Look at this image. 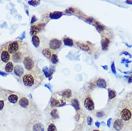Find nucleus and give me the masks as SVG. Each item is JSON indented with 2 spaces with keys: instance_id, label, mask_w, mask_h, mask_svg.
Segmentation results:
<instances>
[{
  "instance_id": "nucleus-1",
  "label": "nucleus",
  "mask_w": 132,
  "mask_h": 131,
  "mask_svg": "<svg viewBox=\"0 0 132 131\" xmlns=\"http://www.w3.org/2000/svg\"><path fill=\"white\" fill-rule=\"evenodd\" d=\"M43 79V75L39 67L36 66L30 72L26 73L22 77L23 84L26 87H32L38 85Z\"/></svg>"
},
{
  "instance_id": "nucleus-2",
  "label": "nucleus",
  "mask_w": 132,
  "mask_h": 131,
  "mask_svg": "<svg viewBox=\"0 0 132 131\" xmlns=\"http://www.w3.org/2000/svg\"><path fill=\"white\" fill-rule=\"evenodd\" d=\"M25 44H24L23 42H19V41H12L8 42L7 44H6L4 47L9 52V53L11 55H15V53H17V52H19V50H22L24 47H25ZM27 47V46H26Z\"/></svg>"
},
{
  "instance_id": "nucleus-3",
  "label": "nucleus",
  "mask_w": 132,
  "mask_h": 131,
  "mask_svg": "<svg viewBox=\"0 0 132 131\" xmlns=\"http://www.w3.org/2000/svg\"><path fill=\"white\" fill-rule=\"evenodd\" d=\"M23 64L27 70L31 71L36 67V62L34 59L30 55H27L23 59Z\"/></svg>"
},
{
  "instance_id": "nucleus-4",
  "label": "nucleus",
  "mask_w": 132,
  "mask_h": 131,
  "mask_svg": "<svg viewBox=\"0 0 132 131\" xmlns=\"http://www.w3.org/2000/svg\"><path fill=\"white\" fill-rule=\"evenodd\" d=\"M0 59H1L2 62L4 63H8L10 62V59H11V55L9 53V52L3 47L1 52H0Z\"/></svg>"
},
{
  "instance_id": "nucleus-5",
  "label": "nucleus",
  "mask_w": 132,
  "mask_h": 131,
  "mask_svg": "<svg viewBox=\"0 0 132 131\" xmlns=\"http://www.w3.org/2000/svg\"><path fill=\"white\" fill-rule=\"evenodd\" d=\"M45 26V23H40V24H38V25H32L30 28V34L32 35V36L37 35L38 33H39L43 29Z\"/></svg>"
},
{
  "instance_id": "nucleus-6",
  "label": "nucleus",
  "mask_w": 132,
  "mask_h": 131,
  "mask_svg": "<svg viewBox=\"0 0 132 131\" xmlns=\"http://www.w3.org/2000/svg\"><path fill=\"white\" fill-rule=\"evenodd\" d=\"M49 46H50V48L52 50H56L61 47L62 42L57 39H53L50 41Z\"/></svg>"
},
{
  "instance_id": "nucleus-7",
  "label": "nucleus",
  "mask_w": 132,
  "mask_h": 131,
  "mask_svg": "<svg viewBox=\"0 0 132 131\" xmlns=\"http://www.w3.org/2000/svg\"><path fill=\"white\" fill-rule=\"evenodd\" d=\"M131 116H132L131 111L128 108H124L121 111V117L124 121L129 120L131 117Z\"/></svg>"
},
{
  "instance_id": "nucleus-8",
  "label": "nucleus",
  "mask_w": 132,
  "mask_h": 131,
  "mask_svg": "<svg viewBox=\"0 0 132 131\" xmlns=\"http://www.w3.org/2000/svg\"><path fill=\"white\" fill-rule=\"evenodd\" d=\"M84 106H85V108L89 111H92L94 110L95 108L94 102L91 97H87L85 99V100H84Z\"/></svg>"
},
{
  "instance_id": "nucleus-9",
  "label": "nucleus",
  "mask_w": 132,
  "mask_h": 131,
  "mask_svg": "<svg viewBox=\"0 0 132 131\" xmlns=\"http://www.w3.org/2000/svg\"><path fill=\"white\" fill-rule=\"evenodd\" d=\"M50 104L53 107H61L65 105V102H64L63 100H59V99H56L54 98H51V101H50Z\"/></svg>"
},
{
  "instance_id": "nucleus-10",
  "label": "nucleus",
  "mask_w": 132,
  "mask_h": 131,
  "mask_svg": "<svg viewBox=\"0 0 132 131\" xmlns=\"http://www.w3.org/2000/svg\"><path fill=\"white\" fill-rule=\"evenodd\" d=\"M14 73L15 74L18 76V77H22L23 76V74H24V69L23 67H22V65H15V67H14Z\"/></svg>"
},
{
  "instance_id": "nucleus-11",
  "label": "nucleus",
  "mask_w": 132,
  "mask_h": 131,
  "mask_svg": "<svg viewBox=\"0 0 132 131\" xmlns=\"http://www.w3.org/2000/svg\"><path fill=\"white\" fill-rule=\"evenodd\" d=\"M123 127H124V123L120 119H117L113 123V128L117 131L121 130L123 128Z\"/></svg>"
},
{
  "instance_id": "nucleus-12",
  "label": "nucleus",
  "mask_w": 132,
  "mask_h": 131,
  "mask_svg": "<svg viewBox=\"0 0 132 131\" xmlns=\"http://www.w3.org/2000/svg\"><path fill=\"white\" fill-rule=\"evenodd\" d=\"M42 55H43L45 57H46L47 59H50L52 55H53V54H55V52H54L53 50H52L50 48H45V49L42 50Z\"/></svg>"
},
{
  "instance_id": "nucleus-13",
  "label": "nucleus",
  "mask_w": 132,
  "mask_h": 131,
  "mask_svg": "<svg viewBox=\"0 0 132 131\" xmlns=\"http://www.w3.org/2000/svg\"><path fill=\"white\" fill-rule=\"evenodd\" d=\"M110 40L108 37H104L101 40V47H102V50H106L108 49V47L109 46L110 44Z\"/></svg>"
},
{
  "instance_id": "nucleus-14",
  "label": "nucleus",
  "mask_w": 132,
  "mask_h": 131,
  "mask_svg": "<svg viewBox=\"0 0 132 131\" xmlns=\"http://www.w3.org/2000/svg\"><path fill=\"white\" fill-rule=\"evenodd\" d=\"M19 105L21 107L24 108H27L28 106H29V104H30V102H29V100L26 98H22L20 100H19Z\"/></svg>"
},
{
  "instance_id": "nucleus-15",
  "label": "nucleus",
  "mask_w": 132,
  "mask_h": 131,
  "mask_svg": "<svg viewBox=\"0 0 132 131\" xmlns=\"http://www.w3.org/2000/svg\"><path fill=\"white\" fill-rule=\"evenodd\" d=\"M63 12L61 11H54V12H52L50 14V18L52 19H57L59 18H60L63 16Z\"/></svg>"
},
{
  "instance_id": "nucleus-16",
  "label": "nucleus",
  "mask_w": 132,
  "mask_h": 131,
  "mask_svg": "<svg viewBox=\"0 0 132 131\" xmlns=\"http://www.w3.org/2000/svg\"><path fill=\"white\" fill-rule=\"evenodd\" d=\"M96 85L98 87L100 88H106L107 84H106V82L105 80H103V78H99L98 79V80L96 81Z\"/></svg>"
},
{
  "instance_id": "nucleus-17",
  "label": "nucleus",
  "mask_w": 132,
  "mask_h": 131,
  "mask_svg": "<svg viewBox=\"0 0 132 131\" xmlns=\"http://www.w3.org/2000/svg\"><path fill=\"white\" fill-rule=\"evenodd\" d=\"M8 100L12 104H15L18 101V96L16 94H11L8 97Z\"/></svg>"
},
{
  "instance_id": "nucleus-18",
  "label": "nucleus",
  "mask_w": 132,
  "mask_h": 131,
  "mask_svg": "<svg viewBox=\"0 0 132 131\" xmlns=\"http://www.w3.org/2000/svg\"><path fill=\"white\" fill-rule=\"evenodd\" d=\"M32 42L33 44V45L35 47H38L40 46V38L38 35H34L32 37Z\"/></svg>"
},
{
  "instance_id": "nucleus-19",
  "label": "nucleus",
  "mask_w": 132,
  "mask_h": 131,
  "mask_svg": "<svg viewBox=\"0 0 132 131\" xmlns=\"http://www.w3.org/2000/svg\"><path fill=\"white\" fill-rule=\"evenodd\" d=\"M4 69H5L6 72L8 73H11L14 70V65H13V63L11 62H9L8 63H7L6 65H5Z\"/></svg>"
},
{
  "instance_id": "nucleus-20",
  "label": "nucleus",
  "mask_w": 132,
  "mask_h": 131,
  "mask_svg": "<svg viewBox=\"0 0 132 131\" xmlns=\"http://www.w3.org/2000/svg\"><path fill=\"white\" fill-rule=\"evenodd\" d=\"M61 95L65 99H68L72 96V92H71L70 90H65L62 92Z\"/></svg>"
},
{
  "instance_id": "nucleus-21",
  "label": "nucleus",
  "mask_w": 132,
  "mask_h": 131,
  "mask_svg": "<svg viewBox=\"0 0 132 131\" xmlns=\"http://www.w3.org/2000/svg\"><path fill=\"white\" fill-rule=\"evenodd\" d=\"M77 46H78L79 48H80L81 50H83L85 51H88L91 49L89 45H88L86 44H83V43H77Z\"/></svg>"
},
{
  "instance_id": "nucleus-22",
  "label": "nucleus",
  "mask_w": 132,
  "mask_h": 131,
  "mask_svg": "<svg viewBox=\"0 0 132 131\" xmlns=\"http://www.w3.org/2000/svg\"><path fill=\"white\" fill-rule=\"evenodd\" d=\"M71 104L74 107V108L75 110H80V104H79V102L77 99H73L71 101Z\"/></svg>"
},
{
  "instance_id": "nucleus-23",
  "label": "nucleus",
  "mask_w": 132,
  "mask_h": 131,
  "mask_svg": "<svg viewBox=\"0 0 132 131\" xmlns=\"http://www.w3.org/2000/svg\"><path fill=\"white\" fill-rule=\"evenodd\" d=\"M63 42H64L65 45L69 46V47H72V46H73V44H74L73 41L71 39L68 38V37H65L63 39Z\"/></svg>"
},
{
  "instance_id": "nucleus-24",
  "label": "nucleus",
  "mask_w": 132,
  "mask_h": 131,
  "mask_svg": "<svg viewBox=\"0 0 132 131\" xmlns=\"http://www.w3.org/2000/svg\"><path fill=\"white\" fill-rule=\"evenodd\" d=\"M95 27H96V29H97L99 32H102V31H103V30L106 29L105 26H103V25H101V24L99 23L98 22H95Z\"/></svg>"
},
{
  "instance_id": "nucleus-25",
  "label": "nucleus",
  "mask_w": 132,
  "mask_h": 131,
  "mask_svg": "<svg viewBox=\"0 0 132 131\" xmlns=\"http://www.w3.org/2000/svg\"><path fill=\"white\" fill-rule=\"evenodd\" d=\"M50 61L53 65H55L58 62V57H57V55H56V53H55L52 55V57L50 58Z\"/></svg>"
},
{
  "instance_id": "nucleus-26",
  "label": "nucleus",
  "mask_w": 132,
  "mask_h": 131,
  "mask_svg": "<svg viewBox=\"0 0 132 131\" xmlns=\"http://www.w3.org/2000/svg\"><path fill=\"white\" fill-rule=\"evenodd\" d=\"M50 115L53 119H57L59 117V114L57 113V110L56 109H53L51 113H50Z\"/></svg>"
},
{
  "instance_id": "nucleus-27",
  "label": "nucleus",
  "mask_w": 132,
  "mask_h": 131,
  "mask_svg": "<svg viewBox=\"0 0 132 131\" xmlns=\"http://www.w3.org/2000/svg\"><path fill=\"white\" fill-rule=\"evenodd\" d=\"M116 96V92L114 90H109V99L112 100Z\"/></svg>"
},
{
  "instance_id": "nucleus-28",
  "label": "nucleus",
  "mask_w": 132,
  "mask_h": 131,
  "mask_svg": "<svg viewBox=\"0 0 132 131\" xmlns=\"http://www.w3.org/2000/svg\"><path fill=\"white\" fill-rule=\"evenodd\" d=\"M42 128H43V126L40 123H38V124H36L35 125H34L33 130L34 131H41V130Z\"/></svg>"
},
{
  "instance_id": "nucleus-29",
  "label": "nucleus",
  "mask_w": 132,
  "mask_h": 131,
  "mask_svg": "<svg viewBox=\"0 0 132 131\" xmlns=\"http://www.w3.org/2000/svg\"><path fill=\"white\" fill-rule=\"evenodd\" d=\"M47 131H57V128L55 124L51 123L49 125L48 127H47Z\"/></svg>"
},
{
  "instance_id": "nucleus-30",
  "label": "nucleus",
  "mask_w": 132,
  "mask_h": 131,
  "mask_svg": "<svg viewBox=\"0 0 132 131\" xmlns=\"http://www.w3.org/2000/svg\"><path fill=\"white\" fill-rule=\"evenodd\" d=\"M42 73H44L45 76L48 77H49V68L47 67H45L43 69H42Z\"/></svg>"
},
{
  "instance_id": "nucleus-31",
  "label": "nucleus",
  "mask_w": 132,
  "mask_h": 131,
  "mask_svg": "<svg viewBox=\"0 0 132 131\" xmlns=\"http://www.w3.org/2000/svg\"><path fill=\"white\" fill-rule=\"evenodd\" d=\"M28 4L32 6H37L40 4V1H29Z\"/></svg>"
},
{
  "instance_id": "nucleus-32",
  "label": "nucleus",
  "mask_w": 132,
  "mask_h": 131,
  "mask_svg": "<svg viewBox=\"0 0 132 131\" xmlns=\"http://www.w3.org/2000/svg\"><path fill=\"white\" fill-rule=\"evenodd\" d=\"M111 71H112V73L116 75V67H115V63L114 62H112V65H111Z\"/></svg>"
},
{
  "instance_id": "nucleus-33",
  "label": "nucleus",
  "mask_w": 132,
  "mask_h": 131,
  "mask_svg": "<svg viewBox=\"0 0 132 131\" xmlns=\"http://www.w3.org/2000/svg\"><path fill=\"white\" fill-rule=\"evenodd\" d=\"M87 123H88V125H91L93 124V119L91 117L88 116V118H87Z\"/></svg>"
},
{
  "instance_id": "nucleus-34",
  "label": "nucleus",
  "mask_w": 132,
  "mask_h": 131,
  "mask_svg": "<svg viewBox=\"0 0 132 131\" xmlns=\"http://www.w3.org/2000/svg\"><path fill=\"white\" fill-rule=\"evenodd\" d=\"M104 115H105V113H104L103 111L98 112V113H96V116H97L98 117H102L104 116Z\"/></svg>"
},
{
  "instance_id": "nucleus-35",
  "label": "nucleus",
  "mask_w": 132,
  "mask_h": 131,
  "mask_svg": "<svg viewBox=\"0 0 132 131\" xmlns=\"http://www.w3.org/2000/svg\"><path fill=\"white\" fill-rule=\"evenodd\" d=\"M4 100H0V111H1L4 108Z\"/></svg>"
},
{
  "instance_id": "nucleus-36",
  "label": "nucleus",
  "mask_w": 132,
  "mask_h": 131,
  "mask_svg": "<svg viewBox=\"0 0 132 131\" xmlns=\"http://www.w3.org/2000/svg\"><path fill=\"white\" fill-rule=\"evenodd\" d=\"M111 121H112V118H109L107 121V126L110 127H111Z\"/></svg>"
},
{
  "instance_id": "nucleus-37",
  "label": "nucleus",
  "mask_w": 132,
  "mask_h": 131,
  "mask_svg": "<svg viewBox=\"0 0 132 131\" xmlns=\"http://www.w3.org/2000/svg\"><path fill=\"white\" fill-rule=\"evenodd\" d=\"M36 21H37V18H36L35 16H33V17H32V19H31V25L34 24V22H36Z\"/></svg>"
},
{
  "instance_id": "nucleus-38",
  "label": "nucleus",
  "mask_w": 132,
  "mask_h": 131,
  "mask_svg": "<svg viewBox=\"0 0 132 131\" xmlns=\"http://www.w3.org/2000/svg\"><path fill=\"white\" fill-rule=\"evenodd\" d=\"M25 32H24L22 34V35H21V36L19 37V39H20V40H23V39H25Z\"/></svg>"
},
{
  "instance_id": "nucleus-39",
  "label": "nucleus",
  "mask_w": 132,
  "mask_h": 131,
  "mask_svg": "<svg viewBox=\"0 0 132 131\" xmlns=\"http://www.w3.org/2000/svg\"><path fill=\"white\" fill-rule=\"evenodd\" d=\"M123 54H124L125 55H128L130 57H131V55H130V54H129L128 52H121V53L120 54V55H123Z\"/></svg>"
},
{
  "instance_id": "nucleus-40",
  "label": "nucleus",
  "mask_w": 132,
  "mask_h": 131,
  "mask_svg": "<svg viewBox=\"0 0 132 131\" xmlns=\"http://www.w3.org/2000/svg\"><path fill=\"white\" fill-rule=\"evenodd\" d=\"M95 126H96L97 127H100V123H99V122H98V121L95 122Z\"/></svg>"
},
{
  "instance_id": "nucleus-41",
  "label": "nucleus",
  "mask_w": 132,
  "mask_h": 131,
  "mask_svg": "<svg viewBox=\"0 0 132 131\" xmlns=\"http://www.w3.org/2000/svg\"><path fill=\"white\" fill-rule=\"evenodd\" d=\"M0 75H2V76L5 77V76H7V74H6V73H2V72H1V71H0Z\"/></svg>"
},
{
  "instance_id": "nucleus-42",
  "label": "nucleus",
  "mask_w": 132,
  "mask_h": 131,
  "mask_svg": "<svg viewBox=\"0 0 132 131\" xmlns=\"http://www.w3.org/2000/svg\"><path fill=\"white\" fill-rule=\"evenodd\" d=\"M131 82H132V75L131 77H129V78H128V83H131Z\"/></svg>"
},
{
  "instance_id": "nucleus-43",
  "label": "nucleus",
  "mask_w": 132,
  "mask_h": 131,
  "mask_svg": "<svg viewBox=\"0 0 132 131\" xmlns=\"http://www.w3.org/2000/svg\"><path fill=\"white\" fill-rule=\"evenodd\" d=\"M126 62V59L125 58H123V59H121V63H124V62Z\"/></svg>"
},
{
  "instance_id": "nucleus-44",
  "label": "nucleus",
  "mask_w": 132,
  "mask_h": 131,
  "mask_svg": "<svg viewBox=\"0 0 132 131\" xmlns=\"http://www.w3.org/2000/svg\"><path fill=\"white\" fill-rule=\"evenodd\" d=\"M126 3L129 4H132V1H126Z\"/></svg>"
},
{
  "instance_id": "nucleus-45",
  "label": "nucleus",
  "mask_w": 132,
  "mask_h": 131,
  "mask_svg": "<svg viewBox=\"0 0 132 131\" xmlns=\"http://www.w3.org/2000/svg\"><path fill=\"white\" fill-rule=\"evenodd\" d=\"M102 67H103L104 69H106V70H107V69H108V67H107V66H104V65H103V66H102Z\"/></svg>"
},
{
  "instance_id": "nucleus-46",
  "label": "nucleus",
  "mask_w": 132,
  "mask_h": 131,
  "mask_svg": "<svg viewBox=\"0 0 132 131\" xmlns=\"http://www.w3.org/2000/svg\"><path fill=\"white\" fill-rule=\"evenodd\" d=\"M131 62V61H129V60H126V65H128V63H130Z\"/></svg>"
},
{
  "instance_id": "nucleus-47",
  "label": "nucleus",
  "mask_w": 132,
  "mask_h": 131,
  "mask_svg": "<svg viewBox=\"0 0 132 131\" xmlns=\"http://www.w3.org/2000/svg\"><path fill=\"white\" fill-rule=\"evenodd\" d=\"M45 87H48V89H50V90H51V88H50V86H48L47 85H45Z\"/></svg>"
},
{
  "instance_id": "nucleus-48",
  "label": "nucleus",
  "mask_w": 132,
  "mask_h": 131,
  "mask_svg": "<svg viewBox=\"0 0 132 131\" xmlns=\"http://www.w3.org/2000/svg\"><path fill=\"white\" fill-rule=\"evenodd\" d=\"M126 45L127 47H132V45H131H131H128V44H126Z\"/></svg>"
},
{
  "instance_id": "nucleus-49",
  "label": "nucleus",
  "mask_w": 132,
  "mask_h": 131,
  "mask_svg": "<svg viewBox=\"0 0 132 131\" xmlns=\"http://www.w3.org/2000/svg\"><path fill=\"white\" fill-rule=\"evenodd\" d=\"M93 131H100V130H93Z\"/></svg>"
}]
</instances>
